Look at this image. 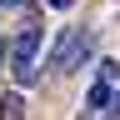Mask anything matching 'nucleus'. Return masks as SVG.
Returning a JSON list of instances; mask_svg holds the SVG:
<instances>
[{"instance_id":"1","label":"nucleus","mask_w":120,"mask_h":120,"mask_svg":"<svg viewBox=\"0 0 120 120\" xmlns=\"http://www.w3.org/2000/svg\"><path fill=\"white\" fill-rule=\"evenodd\" d=\"M40 35H45V30H40L35 20H30V25L20 30V35H15V50H10V70H15V80H20V85H35V80H40V65H35Z\"/></svg>"},{"instance_id":"2","label":"nucleus","mask_w":120,"mask_h":120,"mask_svg":"<svg viewBox=\"0 0 120 120\" xmlns=\"http://www.w3.org/2000/svg\"><path fill=\"white\" fill-rule=\"evenodd\" d=\"M85 55H90V30H60V40L50 50V70H65L70 75Z\"/></svg>"},{"instance_id":"3","label":"nucleus","mask_w":120,"mask_h":120,"mask_svg":"<svg viewBox=\"0 0 120 120\" xmlns=\"http://www.w3.org/2000/svg\"><path fill=\"white\" fill-rule=\"evenodd\" d=\"M85 100H90V110H110V100H115V95H110V85H105V80H95Z\"/></svg>"},{"instance_id":"4","label":"nucleus","mask_w":120,"mask_h":120,"mask_svg":"<svg viewBox=\"0 0 120 120\" xmlns=\"http://www.w3.org/2000/svg\"><path fill=\"white\" fill-rule=\"evenodd\" d=\"M0 120H25V100L20 95H5L0 100Z\"/></svg>"},{"instance_id":"5","label":"nucleus","mask_w":120,"mask_h":120,"mask_svg":"<svg viewBox=\"0 0 120 120\" xmlns=\"http://www.w3.org/2000/svg\"><path fill=\"white\" fill-rule=\"evenodd\" d=\"M100 80H105V85L120 80V60H100Z\"/></svg>"},{"instance_id":"6","label":"nucleus","mask_w":120,"mask_h":120,"mask_svg":"<svg viewBox=\"0 0 120 120\" xmlns=\"http://www.w3.org/2000/svg\"><path fill=\"white\" fill-rule=\"evenodd\" d=\"M45 5H55V10H70V5H75V0H45Z\"/></svg>"},{"instance_id":"7","label":"nucleus","mask_w":120,"mask_h":120,"mask_svg":"<svg viewBox=\"0 0 120 120\" xmlns=\"http://www.w3.org/2000/svg\"><path fill=\"white\" fill-rule=\"evenodd\" d=\"M0 5H25V0H0Z\"/></svg>"},{"instance_id":"8","label":"nucleus","mask_w":120,"mask_h":120,"mask_svg":"<svg viewBox=\"0 0 120 120\" xmlns=\"http://www.w3.org/2000/svg\"><path fill=\"white\" fill-rule=\"evenodd\" d=\"M110 105H115V115H120V95H115V100H110Z\"/></svg>"},{"instance_id":"9","label":"nucleus","mask_w":120,"mask_h":120,"mask_svg":"<svg viewBox=\"0 0 120 120\" xmlns=\"http://www.w3.org/2000/svg\"><path fill=\"white\" fill-rule=\"evenodd\" d=\"M0 60H5V45H0Z\"/></svg>"}]
</instances>
